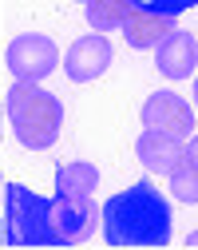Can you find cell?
<instances>
[{
    "instance_id": "1",
    "label": "cell",
    "mask_w": 198,
    "mask_h": 250,
    "mask_svg": "<svg viewBox=\"0 0 198 250\" xmlns=\"http://www.w3.org/2000/svg\"><path fill=\"white\" fill-rule=\"evenodd\" d=\"M95 230V203L44 199L24 183L4 187V246H40L59 250L76 246Z\"/></svg>"
},
{
    "instance_id": "2",
    "label": "cell",
    "mask_w": 198,
    "mask_h": 250,
    "mask_svg": "<svg viewBox=\"0 0 198 250\" xmlns=\"http://www.w3.org/2000/svg\"><path fill=\"white\" fill-rule=\"evenodd\" d=\"M171 203L162 191L147 179L131 183L127 191L111 195L99 210V227H103V242L123 250V246H147V250H162L171 246Z\"/></svg>"
},
{
    "instance_id": "3",
    "label": "cell",
    "mask_w": 198,
    "mask_h": 250,
    "mask_svg": "<svg viewBox=\"0 0 198 250\" xmlns=\"http://www.w3.org/2000/svg\"><path fill=\"white\" fill-rule=\"evenodd\" d=\"M4 115L12 123L20 147H28V151L52 147L59 139V131H63V104H59V96H52L44 83L16 80L8 87V96H4Z\"/></svg>"
},
{
    "instance_id": "4",
    "label": "cell",
    "mask_w": 198,
    "mask_h": 250,
    "mask_svg": "<svg viewBox=\"0 0 198 250\" xmlns=\"http://www.w3.org/2000/svg\"><path fill=\"white\" fill-rule=\"evenodd\" d=\"M4 68L24 83H44L59 68V48L48 32H20L4 48Z\"/></svg>"
},
{
    "instance_id": "5",
    "label": "cell",
    "mask_w": 198,
    "mask_h": 250,
    "mask_svg": "<svg viewBox=\"0 0 198 250\" xmlns=\"http://www.w3.org/2000/svg\"><path fill=\"white\" fill-rule=\"evenodd\" d=\"M111 60H115L111 40L103 32H87V36H79L68 52H63L59 64H63V72H68L72 83H95L99 76L111 68Z\"/></svg>"
},
{
    "instance_id": "6",
    "label": "cell",
    "mask_w": 198,
    "mask_h": 250,
    "mask_svg": "<svg viewBox=\"0 0 198 250\" xmlns=\"http://www.w3.org/2000/svg\"><path fill=\"white\" fill-rule=\"evenodd\" d=\"M139 119H143V127L171 131V135L186 139L198 115H194V107H190V104L178 96V91H171V87H158V91H151V96H147V104L139 107Z\"/></svg>"
},
{
    "instance_id": "7",
    "label": "cell",
    "mask_w": 198,
    "mask_h": 250,
    "mask_svg": "<svg viewBox=\"0 0 198 250\" xmlns=\"http://www.w3.org/2000/svg\"><path fill=\"white\" fill-rule=\"evenodd\" d=\"M155 68L167 76V80H190L198 72V40L194 32H182V28H171L162 44L155 48Z\"/></svg>"
},
{
    "instance_id": "8",
    "label": "cell",
    "mask_w": 198,
    "mask_h": 250,
    "mask_svg": "<svg viewBox=\"0 0 198 250\" xmlns=\"http://www.w3.org/2000/svg\"><path fill=\"white\" fill-rule=\"evenodd\" d=\"M182 143L178 135L171 131H155V127H143V135L135 139V155H139V163L151 171V175H167L178 159H182Z\"/></svg>"
},
{
    "instance_id": "9",
    "label": "cell",
    "mask_w": 198,
    "mask_h": 250,
    "mask_svg": "<svg viewBox=\"0 0 198 250\" xmlns=\"http://www.w3.org/2000/svg\"><path fill=\"white\" fill-rule=\"evenodd\" d=\"M99 187V167L87 159H72V163H59L52 175V191L59 199H72V203H91Z\"/></svg>"
},
{
    "instance_id": "10",
    "label": "cell",
    "mask_w": 198,
    "mask_h": 250,
    "mask_svg": "<svg viewBox=\"0 0 198 250\" xmlns=\"http://www.w3.org/2000/svg\"><path fill=\"white\" fill-rule=\"evenodd\" d=\"M171 28H175V20H171V16H158V12L131 8L119 32L127 36V44L135 48V52H151V48H158V44H162V36H167Z\"/></svg>"
},
{
    "instance_id": "11",
    "label": "cell",
    "mask_w": 198,
    "mask_h": 250,
    "mask_svg": "<svg viewBox=\"0 0 198 250\" xmlns=\"http://www.w3.org/2000/svg\"><path fill=\"white\" fill-rule=\"evenodd\" d=\"M83 12H87L91 32H119L131 12V0H87Z\"/></svg>"
},
{
    "instance_id": "12",
    "label": "cell",
    "mask_w": 198,
    "mask_h": 250,
    "mask_svg": "<svg viewBox=\"0 0 198 250\" xmlns=\"http://www.w3.org/2000/svg\"><path fill=\"white\" fill-rule=\"evenodd\" d=\"M167 183H171V195L178 199V203H190V207H198V167L186 159H182L167 171Z\"/></svg>"
},
{
    "instance_id": "13",
    "label": "cell",
    "mask_w": 198,
    "mask_h": 250,
    "mask_svg": "<svg viewBox=\"0 0 198 250\" xmlns=\"http://www.w3.org/2000/svg\"><path fill=\"white\" fill-rule=\"evenodd\" d=\"M131 8H143V12H158V16H182L190 8H198V0H131Z\"/></svg>"
},
{
    "instance_id": "14",
    "label": "cell",
    "mask_w": 198,
    "mask_h": 250,
    "mask_svg": "<svg viewBox=\"0 0 198 250\" xmlns=\"http://www.w3.org/2000/svg\"><path fill=\"white\" fill-rule=\"evenodd\" d=\"M182 155H186V159L198 167V135H186V143H182Z\"/></svg>"
},
{
    "instance_id": "15",
    "label": "cell",
    "mask_w": 198,
    "mask_h": 250,
    "mask_svg": "<svg viewBox=\"0 0 198 250\" xmlns=\"http://www.w3.org/2000/svg\"><path fill=\"white\" fill-rule=\"evenodd\" d=\"M194 115H198V72H194Z\"/></svg>"
},
{
    "instance_id": "16",
    "label": "cell",
    "mask_w": 198,
    "mask_h": 250,
    "mask_svg": "<svg viewBox=\"0 0 198 250\" xmlns=\"http://www.w3.org/2000/svg\"><path fill=\"white\" fill-rule=\"evenodd\" d=\"M186 246H198V230H190V234H186Z\"/></svg>"
},
{
    "instance_id": "17",
    "label": "cell",
    "mask_w": 198,
    "mask_h": 250,
    "mask_svg": "<svg viewBox=\"0 0 198 250\" xmlns=\"http://www.w3.org/2000/svg\"><path fill=\"white\" fill-rule=\"evenodd\" d=\"M4 187H8V183H4V175H0V203H4Z\"/></svg>"
},
{
    "instance_id": "18",
    "label": "cell",
    "mask_w": 198,
    "mask_h": 250,
    "mask_svg": "<svg viewBox=\"0 0 198 250\" xmlns=\"http://www.w3.org/2000/svg\"><path fill=\"white\" fill-rule=\"evenodd\" d=\"M0 246H4V223H0Z\"/></svg>"
},
{
    "instance_id": "19",
    "label": "cell",
    "mask_w": 198,
    "mask_h": 250,
    "mask_svg": "<svg viewBox=\"0 0 198 250\" xmlns=\"http://www.w3.org/2000/svg\"><path fill=\"white\" fill-rule=\"evenodd\" d=\"M0 119H4V107H0Z\"/></svg>"
},
{
    "instance_id": "20",
    "label": "cell",
    "mask_w": 198,
    "mask_h": 250,
    "mask_svg": "<svg viewBox=\"0 0 198 250\" xmlns=\"http://www.w3.org/2000/svg\"><path fill=\"white\" fill-rule=\"evenodd\" d=\"M79 4H87V0H79Z\"/></svg>"
}]
</instances>
